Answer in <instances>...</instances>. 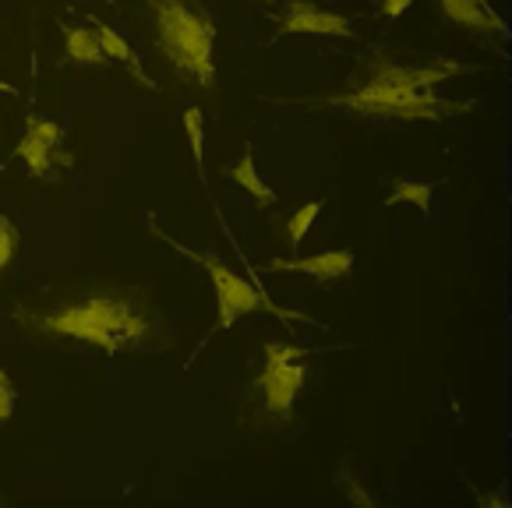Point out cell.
I'll list each match as a JSON object with an SVG mask.
<instances>
[{
    "mask_svg": "<svg viewBox=\"0 0 512 508\" xmlns=\"http://www.w3.org/2000/svg\"><path fill=\"white\" fill-rule=\"evenodd\" d=\"M184 135H188L191 159H195V170H198V177H202L205 173V127H202V110H198V106L184 110Z\"/></svg>",
    "mask_w": 512,
    "mask_h": 508,
    "instance_id": "obj_13",
    "label": "cell"
},
{
    "mask_svg": "<svg viewBox=\"0 0 512 508\" xmlns=\"http://www.w3.org/2000/svg\"><path fill=\"white\" fill-rule=\"evenodd\" d=\"M0 92H4V96H18V89H15V85H8V82H0Z\"/></svg>",
    "mask_w": 512,
    "mask_h": 508,
    "instance_id": "obj_21",
    "label": "cell"
},
{
    "mask_svg": "<svg viewBox=\"0 0 512 508\" xmlns=\"http://www.w3.org/2000/svg\"><path fill=\"white\" fill-rule=\"evenodd\" d=\"M318 212H322V202H308V205H301V209L290 216V223H287V240H290V247H301V240H304V233L311 230V223L318 219Z\"/></svg>",
    "mask_w": 512,
    "mask_h": 508,
    "instance_id": "obj_15",
    "label": "cell"
},
{
    "mask_svg": "<svg viewBox=\"0 0 512 508\" xmlns=\"http://www.w3.org/2000/svg\"><path fill=\"white\" fill-rule=\"evenodd\" d=\"M230 177H234V184H241L244 191H248L251 198H255V205H262V209H269L272 202H276V191H272L269 184H265L262 177H258L255 170V152H244L241 159H237L234 166H230Z\"/></svg>",
    "mask_w": 512,
    "mask_h": 508,
    "instance_id": "obj_11",
    "label": "cell"
},
{
    "mask_svg": "<svg viewBox=\"0 0 512 508\" xmlns=\"http://www.w3.org/2000/svg\"><path fill=\"white\" fill-rule=\"evenodd\" d=\"M389 205H417V209L428 212L431 209V187L428 184H417V180H396V184L389 187V198H385Z\"/></svg>",
    "mask_w": 512,
    "mask_h": 508,
    "instance_id": "obj_14",
    "label": "cell"
},
{
    "mask_svg": "<svg viewBox=\"0 0 512 508\" xmlns=\"http://www.w3.org/2000/svg\"><path fill=\"white\" fill-rule=\"evenodd\" d=\"M279 36H343L350 39L354 29L343 15L315 8L311 0H290L287 15H279Z\"/></svg>",
    "mask_w": 512,
    "mask_h": 508,
    "instance_id": "obj_6",
    "label": "cell"
},
{
    "mask_svg": "<svg viewBox=\"0 0 512 508\" xmlns=\"http://www.w3.org/2000/svg\"><path fill=\"white\" fill-rule=\"evenodd\" d=\"M272 272H304V276H315V279H343L350 269H354V251H322V254H304V258H276L269 262Z\"/></svg>",
    "mask_w": 512,
    "mask_h": 508,
    "instance_id": "obj_8",
    "label": "cell"
},
{
    "mask_svg": "<svg viewBox=\"0 0 512 508\" xmlns=\"http://www.w3.org/2000/svg\"><path fill=\"white\" fill-rule=\"evenodd\" d=\"M61 32H64V43H68L71 64H78V68H106L110 57H106L103 46H99L96 32L85 29V25H68V22L61 25Z\"/></svg>",
    "mask_w": 512,
    "mask_h": 508,
    "instance_id": "obj_10",
    "label": "cell"
},
{
    "mask_svg": "<svg viewBox=\"0 0 512 508\" xmlns=\"http://www.w3.org/2000/svg\"><path fill=\"white\" fill-rule=\"evenodd\" d=\"M15 318L39 336L75 339V343L96 346L106 353L149 346L152 329H156L149 307L128 293H92V297L64 300V304L46 307V311L18 307Z\"/></svg>",
    "mask_w": 512,
    "mask_h": 508,
    "instance_id": "obj_2",
    "label": "cell"
},
{
    "mask_svg": "<svg viewBox=\"0 0 512 508\" xmlns=\"http://www.w3.org/2000/svg\"><path fill=\"white\" fill-rule=\"evenodd\" d=\"M265 4H269V0H265Z\"/></svg>",
    "mask_w": 512,
    "mask_h": 508,
    "instance_id": "obj_22",
    "label": "cell"
},
{
    "mask_svg": "<svg viewBox=\"0 0 512 508\" xmlns=\"http://www.w3.org/2000/svg\"><path fill=\"white\" fill-rule=\"evenodd\" d=\"M166 244L177 247V251H181V254H188L191 262H198L205 272H209L212 290H216V311H219V318H216V332L230 329V325H234L237 318H241V314H251V311H269V314H276V318H301V314L279 311L276 304H269V300H265L262 293H258L255 286L248 283V279L237 276L234 269H226L223 262H216V258H212V254L188 251V247L177 244V240H170V237H166Z\"/></svg>",
    "mask_w": 512,
    "mask_h": 508,
    "instance_id": "obj_4",
    "label": "cell"
},
{
    "mask_svg": "<svg viewBox=\"0 0 512 508\" xmlns=\"http://www.w3.org/2000/svg\"><path fill=\"white\" fill-rule=\"evenodd\" d=\"M152 22H156V50L159 57L177 71L191 78L202 89H212L216 82V22L202 4L191 0H149Z\"/></svg>",
    "mask_w": 512,
    "mask_h": 508,
    "instance_id": "obj_3",
    "label": "cell"
},
{
    "mask_svg": "<svg viewBox=\"0 0 512 508\" xmlns=\"http://www.w3.org/2000/svg\"><path fill=\"white\" fill-rule=\"evenodd\" d=\"M53 149H57V145L43 142V138H36V135H29V131H25L22 142L15 145V159H22L36 180H50L53 177V173H50L53 170Z\"/></svg>",
    "mask_w": 512,
    "mask_h": 508,
    "instance_id": "obj_12",
    "label": "cell"
},
{
    "mask_svg": "<svg viewBox=\"0 0 512 508\" xmlns=\"http://www.w3.org/2000/svg\"><path fill=\"white\" fill-rule=\"evenodd\" d=\"M25 131L29 135H36V138H43V142H50V145H61L64 142V131L53 120H43V117H25Z\"/></svg>",
    "mask_w": 512,
    "mask_h": 508,
    "instance_id": "obj_17",
    "label": "cell"
},
{
    "mask_svg": "<svg viewBox=\"0 0 512 508\" xmlns=\"http://www.w3.org/2000/svg\"><path fill=\"white\" fill-rule=\"evenodd\" d=\"M438 11H442L445 22L477 32V36H509V25L502 22V15L491 8L488 0H438Z\"/></svg>",
    "mask_w": 512,
    "mask_h": 508,
    "instance_id": "obj_7",
    "label": "cell"
},
{
    "mask_svg": "<svg viewBox=\"0 0 512 508\" xmlns=\"http://www.w3.org/2000/svg\"><path fill=\"white\" fill-rule=\"evenodd\" d=\"M463 64L449 57L428 60V64H396L389 57H378L371 64V75L354 92H336V96L297 99L311 106H343V110L364 113V117H389V120H445L460 117L470 103L438 96V85L463 75Z\"/></svg>",
    "mask_w": 512,
    "mask_h": 508,
    "instance_id": "obj_1",
    "label": "cell"
},
{
    "mask_svg": "<svg viewBox=\"0 0 512 508\" xmlns=\"http://www.w3.org/2000/svg\"><path fill=\"white\" fill-rule=\"evenodd\" d=\"M339 484H343V491H347L350 498L357 501V505H368V508L375 505V501H371V494H364L361 487H357V477H354V473L347 470V466H343V470H339Z\"/></svg>",
    "mask_w": 512,
    "mask_h": 508,
    "instance_id": "obj_19",
    "label": "cell"
},
{
    "mask_svg": "<svg viewBox=\"0 0 512 508\" xmlns=\"http://www.w3.org/2000/svg\"><path fill=\"white\" fill-rule=\"evenodd\" d=\"M15 417V381L8 371H0V424H8Z\"/></svg>",
    "mask_w": 512,
    "mask_h": 508,
    "instance_id": "obj_18",
    "label": "cell"
},
{
    "mask_svg": "<svg viewBox=\"0 0 512 508\" xmlns=\"http://www.w3.org/2000/svg\"><path fill=\"white\" fill-rule=\"evenodd\" d=\"M15 251H18V226L11 223V216H4V212H0V272L11 265Z\"/></svg>",
    "mask_w": 512,
    "mask_h": 508,
    "instance_id": "obj_16",
    "label": "cell"
},
{
    "mask_svg": "<svg viewBox=\"0 0 512 508\" xmlns=\"http://www.w3.org/2000/svg\"><path fill=\"white\" fill-rule=\"evenodd\" d=\"M410 4H414V0H378V15H382L385 22H396L400 15H407Z\"/></svg>",
    "mask_w": 512,
    "mask_h": 508,
    "instance_id": "obj_20",
    "label": "cell"
},
{
    "mask_svg": "<svg viewBox=\"0 0 512 508\" xmlns=\"http://www.w3.org/2000/svg\"><path fill=\"white\" fill-rule=\"evenodd\" d=\"M265 367L258 374V389L265 399V413L276 420H290L294 403L301 396L304 381H308V367L304 360V346L297 343H265Z\"/></svg>",
    "mask_w": 512,
    "mask_h": 508,
    "instance_id": "obj_5",
    "label": "cell"
},
{
    "mask_svg": "<svg viewBox=\"0 0 512 508\" xmlns=\"http://www.w3.org/2000/svg\"><path fill=\"white\" fill-rule=\"evenodd\" d=\"M85 22L92 25V32H96V39H99V46H103L106 57H113V60H117V64H124V68H128L131 75H135V82H138V85H145V89H159V85L149 78V71L142 68V60L135 57V50H131V46L124 43V39L117 36V32H113L110 25L103 22V18L89 15V18H85Z\"/></svg>",
    "mask_w": 512,
    "mask_h": 508,
    "instance_id": "obj_9",
    "label": "cell"
}]
</instances>
